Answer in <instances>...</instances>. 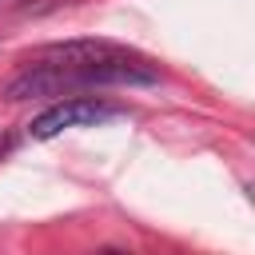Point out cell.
Masks as SVG:
<instances>
[{"mask_svg": "<svg viewBox=\"0 0 255 255\" xmlns=\"http://www.w3.org/2000/svg\"><path fill=\"white\" fill-rule=\"evenodd\" d=\"M151 84H159V72L135 52H124L92 64H32L4 84V100L60 96L80 88H151Z\"/></svg>", "mask_w": 255, "mask_h": 255, "instance_id": "6da1fadb", "label": "cell"}, {"mask_svg": "<svg viewBox=\"0 0 255 255\" xmlns=\"http://www.w3.org/2000/svg\"><path fill=\"white\" fill-rule=\"evenodd\" d=\"M120 116H128V108L108 104V100H64V104H52L48 112H40L28 124V135L52 139L68 128H96V124H108V120H120Z\"/></svg>", "mask_w": 255, "mask_h": 255, "instance_id": "7a4b0ae2", "label": "cell"}, {"mask_svg": "<svg viewBox=\"0 0 255 255\" xmlns=\"http://www.w3.org/2000/svg\"><path fill=\"white\" fill-rule=\"evenodd\" d=\"M128 48L112 44V40H64V44H44L36 52V64H92V60H108V56H124Z\"/></svg>", "mask_w": 255, "mask_h": 255, "instance_id": "3957f363", "label": "cell"}, {"mask_svg": "<svg viewBox=\"0 0 255 255\" xmlns=\"http://www.w3.org/2000/svg\"><path fill=\"white\" fill-rule=\"evenodd\" d=\"M8 147H12V135H0V155H4Z\"/></svg>", "mask_w": 255, "mask_h": 255, "instance_id": "277c9868", "label": "cell"}]
</instances>
